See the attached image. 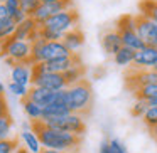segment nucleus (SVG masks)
I'll return each mask as SVG.
<instances>
[{"instance_id": "nucleus-1", "label": "nucleus", "mask_w": 157, "mask_h": 153, "mask_svg": "<svg viewBox=\"0 0 157 153\" xmlns=\"http://www.w3.org/2000/svg\"><path fill=\"white\" fill-rule=\"evenodd\" d=\"M31 131L37 136L42 148H48V150H56V151H63V153H73L78 150L79 143H81V136H76L68 131H61V129L49 128L41 119L31 121Z\"/></svg>"}, {"instance_id": "nucleus-2", "label": "nucleus", "mask_w": 157, "mask_h": 153, "mask_svg": "<svg viewBox=\"0 0 157 153\" xmlns=\"http://www.w3.org/2000/svg\"><path fill=\"white\" fill-rule=\"evenodd\" d=\"M93 104V89L88 79H81L79 82L68 88V108L71 113L86 115Z\"/></svg>"}, {"instance_id": "nucleus-3", "label": "nucleus", "mask_w": 157, "mask_h": 153, "mask_svg": "<svg viewBox=\"0 0 157 153\" xmlns=\"http://www.w3.org/2000/svg\"><path fill=\"white\" fill-rule=\"evenodd\" d=\"M0 56L4 59H12L15 64H29V56H31V44L25 41H15L14 37H9L0 42Z\"/></svg>"}, {"instance_id": "nucleus-4", "label": "nucleus", "mask_w": 157, "mask_h": 153, "mask_svg": "<svg viewBox=\"0 0 157 153\" xmlns=\"http://www.w3.org/2000/svg\"><path fill=\"white\" fill-rule=\"evenodd\" d=\"M115 31L120 34L123 47H130L133 51H140L145 47L135 31V17L133 15H122L115 24Z\"/></svg>"}, {"instance_id": "nucleus-5", "label": "nucleus", "mask_w": 157, "mask_h": 153, "mask_svg": "<svg viewBox=\"0 0 157 153\" xmlns=\"http://www.w3.org/2000/svg\"><path fill=\"white\" fill-rule=\"evenodd\" d=\"M46 126L54 129H61V131H68L73 133L76 136H83L86 131V123L85 118L78 113H71L68 116H61V118H48V119H41Z\"/></svg>"}, {"instance_id": "nucleus-6", "label": "nucleus", "mask_w": 157, "mask_h": 153, "mask_svg": "<svg viewBox=\"0 0 157 153\" xmlns=\"http://www.w3.org/2000/svg\"><path fill=\"white\" fill-rule=\"evenodd\" d=\"M78 22H79V15L76 12V9H68L64 12H59V14L49 17L48 20H44L41 24V27H46L52 32H59V34H66L69 32L71 29L78 27Z\"/></svg>"}, {"instance_id": "nucleus-7", "label": "nucleus", "mask_w": 157, "mask_h": 153, "mask_svg": "<svg viewBox=\"0 0 157 153\" xmlns=\"http://www.w3.org/2000/svg\"><path fill=\"white\" fill-rule=\"evenodd\" d=\"M31 84L37 88H44L49 91H61L66 89L64 76L58 72H37L31 71Z\"/></svg>"}, {"instance_id": "nucleus-8", "label": "nucleus", "mask_w": 157, "mask_h": 153, "mask_svg": "<svg viewBox=\"0 0 157 153\" xmlns=\"http://www.w3.org/2000/svg\"><path fill=\"white\" fill-rule=\"evenodd\" d=\"M75 4H73V0H58V2H48V4H39L37 10L32 14L31 19H34L36 24L41 25L44 20H48L49 17L52 15L59 14V12H64L68 9H73Z\"/></svg>"}, {"instance_id": "nucleus-9", "label": "nucleus", "mask_w": 157, "mask_h": 153, "mask_svg": "<svg viewBox=\"0 0 157 153\" xmlns=\"http://www.w3.org/2000/svg\"><path fill=\"white\" fill-rule=\"evenodd\" d=\"M135 17V31L140 41L149 47L157 49V24L144 15H133Z\"/></svg>"}, {"instance_id": "nucleus-10", "label": "nucleus", "mask_w": 157, "mask_h": 153, "mask_svg": "<svg viewBox=\"0 0 157 153\" xmlns=\"http://www.w3.org/2000/svg\"><path fill=\"white\" fill-rule=\"evenodd\" d=\"M150 82H157V71H154V69H133L132 67L125 76V84L132 93L145 84H150Z\"/></svg>"}, {"instance_id": "nucleus-11", "label": "nucleus", "mask_w": 157, "mask_h": 153, "mask_svg": "<svg viewBox=\"0 0 157 153\" xmlns=\"http://www.w3.org/2000/svg\"><path fill=\"white\" fill-rule=\"evenodd\" d=\"M155 62H157V49L145 46L144 49L135 52L132 67L133 69H154Z\"/></svg>"}, {"instance_id": "nucleus-12", "label": "nucleus", "mask_w": 157, "mask_h": 153, "mask_svg": "<svg viewBox=\"0 0 157 153\" xmlns=\"http://www.w3.org/2000/svg\"><path fill=\"white\" fill-rule=\"evenodd\" d=\"M56 94H58V91H49V89H44V88L31 86V88L27 89V96H25V98L31 99L32 103H36V104L41 106V108H44V106L54 103Z\"/></svg>"}, {"instance_id": "nucleus-13", "label": "nucleus", "mask_w": 157, "mask_h": 153, "mask_svg": "<svg viewBox=\"0 0 157 153\" xmlns=\"http://www.w3.org/2000/svg\"><path fill=\"white\" fill-rule=\"evenodd\" d=\"M73 52H69L68 47L61 41L59 42H46L44 47H42V62L54 61V59H63V57H68Z\"/></svg>"}, {"instance_id": "nucleus-14", "label": "nucleus", "mask_w": 157, "mask_h": 153, "mask_svg": "<svg viewBox=\"0 0 157 153\" xmlns=\"http://www.w3.org/2000/svg\"><path fill=\"white\" fill-rule=\"evenodd\" d=\"M101 47H103V51H105L106 54H110V56H115L117 52L123 47L120 34L115 31V29L106 31L105 34L101 35Z\"/></svg>"}, {"instance_id": "nucleus-15", "label": "nucleus", "mask_w": 157, "mask_h": 153, "mask_svg": "<svg viewBox=\"0 0 157 153\" xmlns=\"http://www.w3.org/2000/svg\"><path fill=\"white\" fill-rule=\"evenodd\" d=\"M61 42L68 47L69 52H76L78 49L83 47V44H85V34H83V31L79 27L71 29L69 32H66V34L63 35Z\"/></svg>"}, {"instance_id": "nucleus-16", "label": "nucleus", "mask_w": 157, "mask_h": 153, "mask_svg": "<svg viewBox=\"0 0 157 153\" xmlns=\"http://www.w3.org/2000/svg\"><path fill=\"white\" fill-rule=\"evenodd\" d=\"M37 29V24H36L34 19L27 17L25 20H22L21 24H17V27H15V32L12 37L15 39V41H29V37H31L32 34H34V31Z\"/></svg>"}, {"instance_id": "nucleus-17", "label": "nucleus", "mask_w": 157, "mask_h": 153, "mask_svg": "<svg viewBox=\"0 0 157 153\" xmlns=\"http://www.w3.org/2000/svg\"><path fill=\"white\" fill-rule=\"evenodd\" d=\"M85 74H86V67H85V64H83V62H81V64L73 66V67H69L66 72H63L64 81H66V88H69V86L79 82L81 79H85Z\"/></svg>"}, {"instance_id": "nucleus-18", "label": "nucleus", "mask_w": 157, "mask_h": 153, "mask_svg": "<svg viewBox=\"0 0 157 153\" xmlns=\"http://www.w3.org/2000/svg\"><path fill=\"white\" fill-rule=\"evenodd\" d=\"M12 82L27 86L31 84V67L25 64H15L12 67Z\"/></svg>"}, {"instance_id": "nucleus-19", "label": "nucleus", "mask_w": 157, "mask_h": 153, "mask_svg": "<svg viewBox=\"0 0 157 153\" xmlns=\"http://www.w3.org/2000/svg\"><path fill=\"white\" fill-rule=\"evenodd\" d=\"M68 115H71V109H69L68 106L56 104V103H51V104H48V106L42 108V119L61 118V116H68Z\"/></svg>"}, {"instance_id": "nucleus-20", "label": "nucleus", "mask_w": 157, "mask_h": 153, "mask_svg": "<svg viewBox=\"0 0 157 153\" xmlns=\"http://www.w3.org/2000/svg\"><path fill=\"white\" fill-rule=\"evenodd\" d=\"M21 138H22V141H24V146H25V150H27V151H31V153H41L42 146H41V143H39L37 136H36L31 129H24V131L21 133Z\"/></svg>"}, {"instance_id": "nucleus-21", "label": "nucleus", "mask_w": 157, "mask_h": 153, "mask_svg": "<svg viewBox=\"0 0 157 153\" xmlns=\"http://www.w3.org/2000/svg\"><path fill=\"white\" fill-rule=\"evenodd\" d=\"M21 104H22V109L25 111V115L29 116L31 121L42 119V108H41V106H37L36 103H32L31 99H27L25 96H24V98H21Z\"/></svg>"}, {"instance_id": "nucleus-22", "label": "nucleus", "mask_w": 157, "mask_h": 153, "mask_svg": "<svg viewBox=\"0 0 157 153\" xmlns=\"http://www.w3.org/2000/svg\"><path fill=\"white\" fill-rule=\"evenodd\" d=\"M135 52L133 49L130 47H122L115 56H113V61H115L117 66H122V67H127L133 62V57H135Z\"/></svg>"}, {"instance_id": "nucleus-23", "label": "nucleus", "mask_w": 157, "mask_h": 153, "mask_svg": "<svg viewBox=\"0 0 157 153\" xmlns=\"http://www.w3.org/2000/svg\"><path fill=\"white\" fill-rule=\"evenodd\" d=\"M139 9H140V15L150 19L152 22L157 24V2H154V0H142L139 4Z\"/></svg>"}, {"instance_id": "nucleus-24", "label": "nucleus", "mask_w": 157, "mask_h": 153, "mask_svg": "<svg viewBox=\"0 0 157 153\" xmlns=\"http://www.w3.org/2000/svg\"><path fill=\"white\" fill-rule=\"evenodd\" d=\"M133 96L137 99H144V101H149L154 96H157V82H150V84H145L142 88L135 89L133 91Z\"/></svg>"}, {"instance_id": "nucleus-25", "label": "nucleus", "mask_w": 157, "mask_h": 153, "mask_svg": "<svg viewBox=\"0 0 157 153\" xmlns=\"http://www.w3.org/2000/svg\"><path fill=\"white\" fill-rule=\"evenodd\" d=\"M15 27H17V24H15L10 17L0 20V42L9 39V37H12L14 32H15Z\"/></svg>"}, {"instance_id": "nucleus-26", "label": "nucleus", "mask_w": 157, "mask_h": 153, "mask_svg": "<svg viewBox=\"0 0 157 153\" xmlns=\"http://www.w3.org/2000/svg\"><path fill=\"white\" fill-rule=\"evenodd\" d=\"M142 121L150 131L157 128V106H149L147 108V111L142 116Z\"/></svg>"}, {"instance_id": "nucleus-27", "label": "nucleus", "mask_w": 157, "mask_h": 153, "mask_svg": "<svg viewBox=\"0 0 157 153\" xmlns=\"http://www.w3.org/2000/svg\"><path fill=\"white\" fill-rule=\"evenodd\" d=\"M12 125H14V121H12V116H10V113L0 118V141H2V140H7V138H10Z\"/></svg>"}, {"instance_id": "nucleus-28", "label": "nucleus", "mask_w": 157, "mask_h": 153, "mask_svg": "<svg viewBox=\"0 0 157 153\" xmlns=\"http://www.w3.org/2000/svg\"><path fill=\"white\" fill-rule=\"evenodd\" d=\"M39 0H21V10L25 14V17H32L36 10L39 7Z\"/></svg>"}, {"instance_id": "nucleus-29", "label": "nucleus", "mask_w": 157, "mask_h": 153, "mask_svg": "<svg viewBox=\"0 0 157 153\" xmlns=\"http://www.w3.org/2000/svg\"><path fill=\"white\" fill-rule=\"evenodd\" d=\"M19 148L17 138H7L0 141V153H14Z\"/></svg>"}, {"instance_id": "nucleus-30", "label": "nucleus", "mask_w": 157, "mask_h": 153, "mask_svg": "<svg viewBox=\"0 0 157 153\" xmlns=\"http://www.w3.org/2000/svg\"><path fill=\"white\" fill-rule=\"evenodd\" d=\"M147 108H149V103L144 101V99H137L135 104L130 109V113H132V116H135V118H142L144 113L147 111Z\"/></svg>"}, {"instance_id": "nucleus-31", "label": "nucleus", "mask_w": 157, "mask_h": 153, "mask_svg": "<svg viewBox=\"0 0 157 153\" xmlns=\"http://www.w3.org/2000/svg\"><path fill=\"white\" fill-rule=\"evenodd\" d=\"M108 148H110V153H128L127 151V146L123 145V141L118 138L108 140Z\"/></svg>"}, {"instance_id": "nucleus-32", "label": "nucleus", "mask_w": 157, "mask_h": 153, "mask_svg": "<svg viewBox=\"0 0 157 153\" xmlns=\"http://www.w3.org/2000/svg\"><path fill=\"white\" fill-rule=\"evenodd\" d=\"M27 86H22V84H17V82H12L9 84V91L12 93V94L15 96H21V98H24V96H27Z\"/></svg>"}, {"instance_id": "nucleus-33", "label": "nucleus", "mask_w": 157, "mask_h": 153, "mask_svg": "<svg viewBox=\"0 0 157 153\" xmlns=\"http://www.w3.org/2000/svg\"><path fill=\"white\" fill-rule=\"evenodd\" d=\"M5 7H7L9 17H10V14H14L15 10L21 9V0H7V2H5Z\"/></svg>"}, {"instance_id": "nucleus-34", "label": "nucleus", "mask_w": 157, "mask_h": 153, "mask_svg": "<svg viewBox=\"0 0 157 153\" xmlns=\"http://www.w3.org/2000/svg\"><path fill=\"white\" fill-rule=\"evenodd\" d=\"M9 115V106H7V99H5V94H0V118L2 116Z\"/></svg>"}, {"instance_id": "nucleus-35", "label": "nucleus", "mask_w": 157, "mask_h": 153, "mask_svg": "<svg viewBox=\"0 0 157 153\" xmlns=\"http://www.w3.org/2000/svg\"><path fill=\"white\" fill-rule=\"evenodd\" d=\"M98 153H110V148H108V140H103V141L100 143Z\"/></svg>"}, {"instance_id": "nucleus-36", "label": "nucleus", "mask_w": 157, "mask_h": 153, "mask_svg": "<svg viewBox=\"0 0 157 153\" xmlns=\"http://www.w3.org/2000/svg\"><path fill=\"white\" fill-rule=\"evenodd\" d=\"M9 17V10L5 7V4H0V20H4V19Z\"/></svg>"}, {"instance_id": "nucleus-37", "label": "nucleus", "mask_w": 157, "mask_h": 153, "mask_svg": "<svg viewBox=\"0 0 157 153\" xmlns=\"http://www.w3.org/2000/svg\"><path fill=\"white\" fill-rule=\"evenodd\" d=\"M14 153H31V151H27V150H25V146H19Z\"/></svg>"}, {"instance_id": "nucleus-38", "label": "nucleus", "mask_w": 157, "mask_h": 153, "mask_svg": "<svg viewBox=\"0 0 157 153\" xmlns=\"http://www.w3.org/2000/svg\"><path fill=\"white\" fill-rule=\"evenodd\" d=\"M147 103H149V106H157V96H154V98L149 99Z\"/></svg>"}, {"instance_id": "nucleus-39", "label": "nucleus", "mask_w": 157, "mask_h": 153, "mask_svg": "<svg viewBox=\"0 0 157 153\" xmlns=\"http://www.w3.org/2000/svg\"><path fill=\"white\" fill-rule=\"evenodd\" d=\"M41 153H63V151H56V150H48V148H42Z\"/></svg>"}, {"instance_id": "nucleus-40", "label": "nucleus", "mask_w": 157, "mask_h": 153, "mask_svg": "<svg viewBox=\"0 0 157 153\" xmlns=\"http://www.w3.org/2000/svg\"><path fill=\"white\" fill-rule=\"evenodd\" d=\"M4 93H5V88H4V84L0 82V94H4Z\"/></svg>"}, {"instance_id": "nucleus-41", "label": "nucleus", "mask_w": 157, "mask_h": 153, "mask_svg": "<svg viewBox=\"0 0 157 153\" xmlns=\"http://www.w3.org/2000/svg\"><path fill=\"white\" fill-rule=\"evenodd\" d=\"M41 4H48V2H58V0H39Z\"/></svg>"}, {"instance_id": "nucleus-42", "label": "nucleus", "mask_w": 157, "mask_h": 153, "mask_svg": "<svg viewBox=\"0 0 157 153\" xmlns=\"http://www.w3.org/2000/svg\"><path fill=\"white\" fill-rule=\"evenodd\" d=\"M154 71H157V62H155V66H154Z\"/></svg>"}, {"instance_id": "nucleus-43", "label": "nucleus", "mask_w": 157, "mask_h": 153, "mask_svg": "<svg viewBox=\"0 0 157 153\" xmlns=\"http://www.w3.org/2000/svg\"><path fill=\"white\" fill-rule=\"evenodd\" d=\"M5 2H7V0H0V4H5Z\"/></svg>"}, {"instance_id": "nucleus-44", "label": "nucleus", "mask_w": 157, "mask_h": 153, "mask_svg": "<svg viewBox=\"0 0 157 153\" xmlns=\"http://www.w3.org/2000/svg\"><path fill=\"white\" fill-rule=\"evenodd\" d=\"M154 2H157V0H154Z\"/></svg>"}]
</instances>
